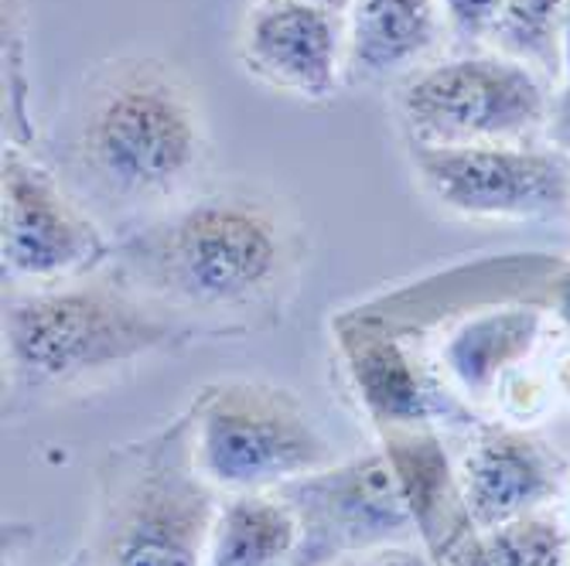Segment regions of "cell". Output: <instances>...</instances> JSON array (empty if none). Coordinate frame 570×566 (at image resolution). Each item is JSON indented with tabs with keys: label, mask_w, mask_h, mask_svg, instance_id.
Wrapping results in <instances>:
<instances>
[{
	"label": "cell",
	"mask_w": 570,
	"mask_h": 566,
	"mask_svg": "<svg viewBox=\"0 0 570 566\" xmlns=\"http://www.w3.org/2000/svg\"><path fill=\"white\" fill-rule=\"evenodd\" d=\"M550 383H553V393H560L563 399H570V348L557 358V369H553Z\"/></svg>",
	"instance_id": "cell-23"
},
{
	"label": "cell",
	"mask_w": 570,
	"mask_h": 566,
	"mask_svg": "<svg viewBox=\"0 0 570 566\" xmlns=\"http://www.w3.org/2000/svg\"><path fill=\"white\" fill-rule=\"evenodd\" d=\"M86 553L96 566H205L223 491L202 475L188 409L96 465Z\"/></svg>",
	"instance_id": "cell-4"
},
{
	"label": "cell",
	"mask_w": 570,
	"mask_h": 566,
	"mask_svg": "<svg viewBox=\"0 0 570 566\" xmlns=\"http://www.w3.org/2000/svg\"><path fill=\"white\" fill-rule=\"evenodd\" d=\"M547 140L570 153V82H560L553 89V107H550V123H547Z\"/></svg>",
	"instance_id": "cell-22"
},
{
	"label": "cell",
	"mask_w": 570,
	"mask_h": 566,
	"mask_svg": "<svg viewBox=\"0 0 570 566\" xmlns=\"http://www.w3.org/2000/svg\"><path fill=\"white\" fill-rule=\"evenodd\" d=\"M62 566H96V563L89 559V553H86V549H79V553H76L69 563H62Z\"/></svg>",
	"instance_id": "cell-26"
},
{
	"label": "cell",
	"mask_w": 570,
	"mask_h": 566,
	"mask_svg": "<svg viewBox=\"0 0 570 566\" xmlns=\"http://www.w3.org/2000/svg\"><path fill=\"white\" fill-rule=\"evenodd\" d=\"M376 437L396 471L413 526H417V539L441 566L475 533L469 512H464L458 465H451L434 427H390L376 430Z\"/></svg>",
	"instance_id": "cell-14"
},
{
	"label": "cell",
	"mask_w": 570,
	"mask_h": 566,
	"mask_svg": "<svg viewBox=\"0 0 570 566\" xmlns=\"http://www.w3.org/2000/svg\"><path fill=\"white\" fill-rule=\"evenodd\" d=\"M550 325L553 318L543 300L482 304L441 335L434 369L464 403L482 406L515 373L533 366Z\"/></svg>",
	"instance_id": "cell-13"
},
{
	"label": "cell",
	"mask_w": 570,
	"mask_h": 566,
	"mask_svg": "<svg viewBox=\"0 0 570 566\" xmlns=\"http://www.w3.org/2000/svg\"><path fill=\"white\" fill-rule=\"evenodd\" d=\"M553 89L492 48H464L403 79L396 113L413 147L520 143L547 137Z\"/></svg>",
	"instance_id": "cell-6"
},
{
	"label": "cell",
	"mask_w": 570,
	"mask_h": 566,
	"mask_svg": "<svg viewBox=\"0 0 570 566\" xmlns=\"http://www.w3.org/2000/svg\"><path fill=\"white\" fill-rule=\"evenodd\" d=\"M441 566H570L567 519L540 508L495 529H475Z\"/></svg>",
	"instance_id": "cell-17"
},
{
	"label": "cell",
	"mask_w": 570,
	"mask_h": 566,
	"mask_svg": "<svg viewBox=\"0 0 570 566\" xmlns=\"http://www.w3.org/2000/svg\"><path fill=\"white\" fill-rule=\"evenodd\" d=\"M567 533H570V502H567Z\"/></svg>",
	"instance_id": "cell-27"
},
{
	"label": "cell",
	"mask_w": 570,
	"mask_h": 566,
	"mask_svg": "<svg viewBox=\"0 0 570 566\" xmlns=\"http://www.w3.org/2000/svg\"><path fill=\"white\" fill-rule=\"evenodd\" d=\"M297 516L301 539L287 566H332L338 559L421 546L410 505L383 447L355 454L277 488Z\"/></svg>",
	"instance_id": "cell-9"
},
{
	"label": "cell",
	"mask_w": 570,
	"mask_h": 566,
	"mask_svg": "<svg viewBox=\"0 0 570 566\" xmlns=\"http://www.w3.org/2000/svg\"><path fill=\"white\" fill-rule=\"evenodd\" d=\"M348 79L403 82L441 59L448 38L441 0H352Z\"/></svg>",
	"instance_id": "cell-15"
},
{
	"label": "cell",
	"mask_w": 570,
	"mask_h": 566,
	"mask_svg": "<svg viewBox=\"0 0 570 566\" xmlns=\"http://www.w3.org/2000/svg\"><path fill=\"white\" fill-rule=\"evenodd\" d=\"M202 338L213 335L134 290L110 264L62 284L8 287L4 297V373L14 396L76 389Z\"/></svg>",
	"instance_id": "cell-3"
},
{
	"label": "cell",
	"mask_w": 570,
	"mask_h": 566,
	"mask_svg": "<svg viewBox=\"0 0 570 566\" xmlns=\"http://www.w3.org/2000/svg\"><path fill=\"white\" fill-rule=\"evenodd\" d=\"M560 66H563V79H560V82H570V11H567V21H563V41H560Z\"/></svg>",
	"instance_id": "cell-25"
},
{
	"label": "cell",
	"mask_w": 570,
	"mask_h": 566,
	"mask_svg": "<svg viewBox=\"0 0 570 566\" xmlns=\"http://www.w3.org/2000/svg\"><path fill=\"white\" fill-rule=\"evenodd\" d=\"M304 260L307 236L284 198L226 185L130 226L110 267L213 338H239L284 321Z\"/></svg>",
	"instance_id": "cell-1"
},
{
	"label": "cell",
	"mask_w": 570,
	"mask_h": 566,
	"mask_svg": "<svg viewBox=\"0 0 570 566\" xmlns=\"http://www.w3.org/2000/svg\"><path fill=\"white\" fill-rule=\"evenodd\" d=\"M543 304H547V311H550L553 325H560V328L570 335V260L560 264V267L550 274Z\"/></svg>",
	"instance_id": "cell-21"
},
{
	"label": "cell",
	"mask_w": 570,
	"mask_h": 566,
	"mask_svg": "<svg viewBox=\"0 0 570 566\" xmlns=\"http://www.w3.org/2000/svg\"><path fill=\"white\" fill-rule=\"evenodd\" d=\"M458 485L472 529H495L550 508L570 485L563 457L523 424H479L458 460Z\"/></svg>",
	"instance_id": "cell-12"
},
{
	"label": "cell",
	"mask_w": 570,
	"mask_h": 566,
	"mask_svg": "<svg viewBox=\"0 0 570 566\" xmlns=\"http://www.w3.org/2000/svg\"><path fill=\"white\" fill-rule=\"evenodd\" d=\"M335 355L376 430L390 427H479V409L417 358L390 318L345 311L332 321Z\"/></svg>",
	"instance_id": "cell-10"
},
{
	"label": "cell",
	"mask_w": 570,
	"mask_h": 566,
	"mask_svg": "<svg viewBox=\"0 0 570 566\" xmlns=\"http://www.w3.org/2000/svg\"><path fill=\"white\" fill-rule=\"evenodd\" d=\"M410 168L441 212L469 222L570 219V153L543 140L413 147Z\"/></svg>",
	"instance_id": "cell-8"
},
{
	"label": "cell",
	"mask_w": 570,
	"mask_h": 566,
	"mask_svg": "<svg viewBox=\"0 0 570 566\" xmlns=\"http://www.w3.org/2000/svg\"><path fill=\"white\" fill-rule=\"evenodd\" d=\"M0 256L11 287L62 284L102 270L117 239L82 195L28 143H4L0 158Z\"/></svg>",
	"instance_id": "cell-7"
},
{
	"label": "cell",
	"mask_w": 570,
	"mask_h": 566,
	"mask_svg": "<svg viewBox=\"0 0 570 566\" xmlns=\"http://www.w3.org/2000/svg\"><path fill=\"white\" fill-rule=\"evenodd\" d=\"M239 62L277 92L328 102L348 79L345 14L291 0H256L239 31Z\"/></svg>",
	"instance_id": "cell-11"
},
{
	"label": "cell",
	"mask_w": 570,
	"mask_h": 566,
	"mask_svg": "<svg viewBox=\"0 0 570 566\" xmlns=\"http://www.w3.org/2000/svg\"><path fill=\"white\" fill-rule=\"evenodd\" d=\"M291 4H307V8H325V11H335V14H348L352 0H291Z\"/></svg>",
	"instance_id": "cell-24"
},
{
	"label": "cell",
	"mask_w": 570,
	"mask_h": 566,
	"mask_svg": "<svg viewBox=\"0 0 570 566\" xmlns=\"http://www.w3.org/2000/svg\"><path fill=\"white\" fill-rule=\"evenodd\" d=\"M209 158V117L195 82L175 62L110 59L72 99L66 181L96 216L117 212L144 222L168 212L195 195Z\"/></svg>",
	"instance_id": "cell-2"
},
{
	"label": "cell",
	"mask_w": 570,
	"mask_h": 566,
	"mask_svg": "<svg viewBox=\"0 0 570 566\" xmlns=\"http://www.w3.org/2000/svg\"><path fill=\"white\" fill-rule=\"evenodd\" d=\"M332 566H438V563L424 546H390V549H373V553L338 559Z\"/></svg>",
	"instance_id": "cell-20"
},
{
	"label": "cell",
	"mask_w": 570,
	"mask_h": 566,
	"mask_svg": "<svg viewBox=\"0 0 570 566\" xmlns=\"http://www.w3.org/2000/svg\"><path fill=\"white\" fill-rule=\"evenodd\" d=\"M297 539V516L281 491L223 495L205 566H287Z\"/></svg>",
	"instance_id": "cell-16"
},
{
	"label": "cell",
	"mask_w": 570,
	"mask_h": 566,
	"mask_svg": "<svg viewBox=\"0 0 570 566\" xmlns=\"http://www.w3.org/2000/svg\"><path fill=\"white\" fill-rule=\"evenodd\" d=\"M570 0H505L485 48L530 66L553 86L563 79L560 41Z\"/></svg>",
	"instance_id": "cell-18"
},
{
	"label": "cell",
	"mask_w": 570,
	"mask_h": 566,
	"mask_svg": "<svg viewBox=\"0 0 570 566\" xmlns=\"http://www.w3.org/2000/svg\"><path fill=\"white\" fill-rule=\"evenodd\" d=\"M202 475L223 495L277 491L335 465V450L304 399L267 379H216L185 406Z\"/></svg>",
	"instance_id": "cell-5"
},
{
	"label": "cell",
	"mask_w": 570,
	"mask_h": 566,
	"mask_svg": "<svg viewBox=\"0 0 570 566\" xmlns=\"http://www.w3.org/2000/svg\"><path fill=\"white\" fill-rule=\"evenodd\" d=\"M505 0H441L448 38L464 48H485Z\"/></svg>",
	"instance_id": "cell-19"
}]
</instances>
